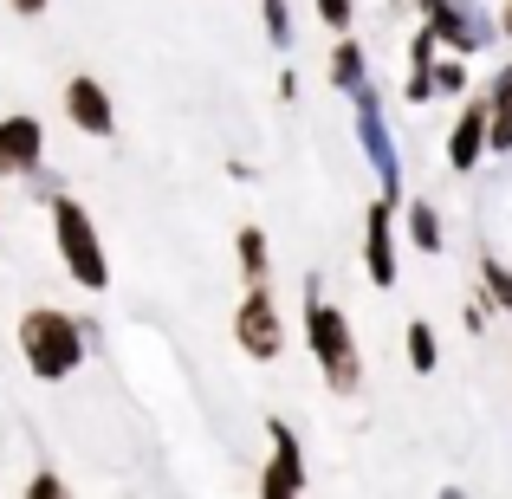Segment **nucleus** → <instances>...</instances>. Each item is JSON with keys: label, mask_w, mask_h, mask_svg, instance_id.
Wrapping results in <instances>:
<instances>
[{"label": "nucleus", "mask_w": 512, "mask_h": 499, "mask_svg": "<svg viewBox=\"0 0 512 499\" xmlns=\"http://www.w3.org/2000/svg\"><path fill=\"white\" fill-rule=\"evenodd\" d=\"M480 143H487V111H467L461 124H454V137H448V163L454 169H474V156H480Z\"/></svg>", "instance_id": "1a4fd4ad"}, {"label": "nucleus", "mask_w": 512, "mask_h": 499, "mask_svg": "<svg viewBox=\"0 0 512 499\" xmlns=\"http://www.w3.org/2000/svg\"><path fill=\"white\" fill-rule=\"evenodd\" d=\"M39 156H46L39 117H0V175H39Z\"/></svg>", "instance_id": "39448f33"}, {"label": "nucleus", "mask_w": 512, "mask_h": 499, "mask_svg": "<svg viewBox=\"0 0 512 499\" xmlns=\"http://www.w3.org/2000/svg\"><path fill=\"white\" fill-rule=\"evenodd\" d=\"M487 143H493V150H512V85H506V78H500L493 111H487Z\"/></svg>", "instance_id": "9d476101"}, {"label": "nucleus", "mask_w": 512, "mask_h": 499, "mask_svg": "<svg viewBox=\"0 0 512 499\" xmlns=\"http://www.w3.org/2000/svg\"><path fill=\"white\" fill-rule=\"evenodd\" d=\"M409 363L415 370H435V331L428 325H409Z\"/></svg>", "instance_id": "f8f14e48"}, {"label": "nucleus", "mask_w": 512, "mask_h": 499, "mask_svg": "<svg viewBox=\"0 0 512 499\" xmlns=\"http://www.w3.org/2000/svg\"><path fill=\"white\" fill-rule=\"evenodd\" d=\"M65 117H72L85 137H111L117 130V111H111L98 78H72V85H65Z\"/></svg>", "instance_id": "423d86ee"}, {"label": "nucleus", "mask_w": 512, "mask_h": 499, "mask_svg": "<svg viewBox=\"0 0 512 499\" xmlns=\"http://www.w3.org/2000/svg\"><path fill=\"white\" fill-rule=\"evenodd\" d=\"M20 357H26L33 376L59 383V376H72L78 357H85V331H78L65 312H52V305H33V312L20 318Z\"/></svg>", "instance_id": "f257e3e1"}, {"label": "nucleus", "mask_w": 512, "mask_h": 499, "mask_svg": "<svg viewBox=\"0 0 512 499\" xmlns=\"http://www.w3.org/2000/svg\"><path fill=\"white\" fill-rule=\"evenodd\" d=\"M266 33H273V46H286V0H266Z\"/></svg>", "instance_id": "2eb2a0df"}, {"label": "nucleus", "mask_w": 512, "mask_h": 499, "mask_svg": "<svg viewBox=\"0 0 512 499\" xmlns=\"http://www.w3.org/2000/svg\"><path fill=\"white\" fill-rule=\"evenodd\" d=\"M409 227H415V240H422L428 253L441 247V227H435V214H428V208H409Z\"/></svg>", "instance_id": "ddd939ff"}, {"label": "nucleus", "mask_w": 512, "mask_h": 499, "mask_svg": "<svg viewBox=\"0 0 512 499\" xmlns=\"http://www.w3.org/2000/svg\"><path fill=\"white\" fill-rule=\"evenodd\" d=\"M234 331H240V344H247V357H260V363H273V357H279V344H286V331H279V305L266 299L260 286L247 292V305H240Z\"/></svg>", "instance_id": "20e7f679"}, {"label": "nucleus", "mask_w": 512, "mask_h": 499, "mask_svg": "<svg viewBox=\"0 0 512 499\" xmlns=\"http://www.w3.org/2000/svg\"><path fill=\"white\" fill-rule=\"evenodd\" d=\"M7 7H13V13H26V20H33V13H46L52 0H7Z\"/></svg>", "instance_id": "f3484780"}, {"label": "nucleus", "mask_w": 512, "mask_h": 499, "mask_svg": "<svg viewBox=\"0 0 512 499\" xmlns=\"http://www.w3.org/2000/svg\"><path fill=\"white\" fill-rule=\"evenodd\" d=\"M422 7H428V0H422Z\"/></svg>", "instance_id": "6ab92c4d"}, {"label": "nucleus", "mask_w": 512, "mask_h": 499, "mask_svg": "<svg viewBox=\"0 0 512 499\" xmlns=\"http://www.w3.org/2000/svg\"><path fill=\"white\" fill-rule=\"evenodd\" d=\"M357 72H363L357 46H338V59H331V78H338V85H357Z\"/></svg>", "instance_id": "4468645a"}, {"label": "nucleus", "mask_w": 512, "mask_h": 499, "mask_svg": "<svg viewBox=\"0 0 512 499\" xmlns=\"http://www.w3.org/2000/svg\"><path fill=\"white\" fill-rule=\"evenodd\" d=\"M240 266H247V279L266 273V234L260 227H240Z\"/></svg>", "instance_id": "9b49d317"}, {"label": "nucleus", "mask_w": 512, "mask_h": 499, "mask_svg": "<svg viewBox=\"0 0 512 499\" xmlns=\"http://www.w3.org/2000/svg\"><path fill=\"white\" fill-rule=\"evenodd\" d=\"M52 234H59V253H65V273L78 279V286L104 292L111 286V266H104V247H98V227H91V214L78 208L72 195H52Z\"/></svg>", "instance_id": "f03ea898"}, {"label": "nucleus", "mask_w": 512, "mask_h": 499, "mask_svg": "<svg viewBox=\"0 0 512 499\" xmlns=\"http://www.w3.org/2000/svg\"><path fill=\"white\" fill-rule=\"evenodd\" d=\"M305 337H312V350L325 357V376H331V389H357V350H350V325H344V312H331V305H312L305 312Z\"/></svg>", "instance_id": "7ed1b4c3"}, {"label": "nucleus", "mask_w": 512, "mask_h": 499, "mask_svg": "<svg viewBox=\"0 0 512 499\" xmlns=\"http://www.w3.org/2000/svg\"><path fill=\"white\" fill-rule=\"evenodd\" d=\"M506 33H512V0H506Z\"/></svg>", "instance_id": "a211bd4d"}, {"label": "nucleus", "mask_w": 512, "mask_h": 499, "mask_svg": "<svg viewBox=\"0 0 512 499\" xmlns=\"http://www.w3.org/2000/svg\"><path fill=\"white\" fill-rule=\"evenodd\" d=\"M370 279L376 286H396V247H389V201L370 208Z\"/></svg>", "instance_id": "6e6552de"}, {"label": "nucleus", "mask_w": 512, "mask_h": 499, "mask_svg": "<svg viewBox=\"0 0 512 499\" xmlns=\"http://www.w3.org/2000/svg\"><path fill=\"white\" fill-rule=\"evenodd\" d=\"M318 13H325V26H338V33L350 26V0H318Z\"/></svg>", "instance_id": "dca6fc26"}, {"label": "nucleus", "mask_w": 512, "mask_h": 499, "mask_svg": "<svg viewBox=\"0 0 512 499\" xmlns=\"http://www.w3.org/2000/svg\"><path fill=\"white\" fill-rule=\"evenodd\" d=\"M299 487H305L299 441H292V428H286V422H273V467H266L260 493H266V499H286V493H299Z\"/></svg>", "instance_id": "0eeeda50"}]
</instances>
